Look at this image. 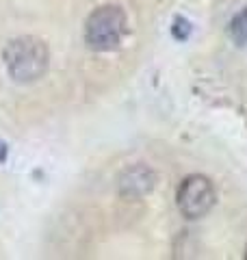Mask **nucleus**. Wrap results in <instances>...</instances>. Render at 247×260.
<instances>
[{
  "label": "nucleus",
  "instance_id": "obj_1",
  "mask_svg": "<svg viewBox=\"0 0 247 260\" xmlns=\"http://www.w3.org/2000/svg\"><path fill=\"white\" fill-rule=\"evenodd\" d=\"M7 74L18 85H33L44 78L50 65V50L44 39L22 35L11 39L3 50Z\"/></svg>",
  "mask_w": 247,
  "mask_h": 260
},
{
  "label": "nucleus",
  "instance_id": "obj_2",
  "mask_svg": "<svg viewBox=\"0 0 247 260\" xmlns=\"http://www.w3.org/2000/svg\"><path fill=\"white\" fill-rule=\"evenodd\" d=\"M126 30V11L119 5H102L85 22V42L96 52H111L119 48Z\"/></svg>",
  "mask_w": 247,
  "mask_h": 260
},
{
  "label": "nucleus",
  "instance_id": "obj_3",
  "mask_svg": "<svg viewBox=\"0 0 247 260\" xmlns=\"http://www.w3.org/2000/svg\"><path fill=\"white\" fill-rule=\"evenodd\" d=\"M217 202V191L212 186L210 178L202 174H191L187 176L178 186L176 204L178 210L187 219H202L212 210Z\"/></svg>",
  "mask_w": 247,
  "mask_h": 260
},
{
  "label": "nucleus",
  "instance_id": "obj_4",
  "mask_svg": "<svg viewBox=\"0 0 247 260\" xmlns=\"http://www.w3.org/2000/svg\"><path fill=\"white\" fill-rule=\"evenodd\" d=\"M154 186L156 174L145 162H137V165L123 169L117 180V191L121 200H143L145 195L154 191Z\"/></svg>",
  "mask_w": 247,
  "mask_h": 260
},
{
  "label": "nucleus",
  "instance_id": "obj_5",
  "mask_svg": "<svg viewBox=\"0 0 247 260\" xmlns=\"http://www.w3.org/2000/svg\"><path fill=\"white\" fill-rule=\"evenodd\" d=\"M228 32L236 46H247V9H241L230 20Z\"/></svg>",
  "mask_w": 247,
  "mask_h": 260
},
{
  "label": "nucleus",
  "instance_id": "obj_6",
  "mask_svg": "<svg viewBox=\"0 0 247 260\" xmlns=\"http://www.w3.org/2000/svg\"><path fill=\"white\" fill-rule=\"evenodd\" d=\"M171 32H174L176 39H187L189 32H191V22L184 20V18H176L174 26H171Z\"/></svg>",
  "mask_w": 247,
  "mask_h": 260
},
{
  "label": "nucleus",
  "instance_id": "obj_7",
  "mask_svg": "<svg viewBox=\"0 0 247 260\" xmlns=\"http://www.w3.org/2000/svg\"><path fill=\"white\" fill-rule=\"evenodd\" d=\"M7 152H9L7 143H5V141H0V162H5V160H7Z\"/></svg>",
  "mask_w": 247,
  "mask_h": 260
},
{
  "label": "nucleus",
  "instance_id": "obj_8",
  "mask_svg": "<svg viewBox=\"0 0 247 260\" xmlns=\"http://www.w3.org/2000/svg\"><path fill=\"white\" fill-rule=\"evenodd\" d=\"M245 258H247V247H245Z\"/></svg>",
  "mask_w": 247,
  "mask_h": 260
}]
</instances>
